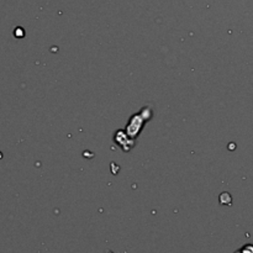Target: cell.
<instances>
[{
    "label": "cell",
    "mask_w": 253,
    "mask_h": 253,
    "mask_svg": "<svg viewBox=\"0 0 253 253\" xmlns=\"http://www.w3.org/2000/svg\"><path fill=\"white\" fill-rule=\"evenodd\" d=\"M241 253H253V245H247L241 250Z\"/></svg>",
    "instance_id": "1"
}]
</instances>
